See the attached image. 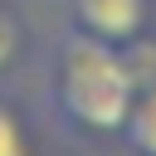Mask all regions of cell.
I'll list each match as a JSON object with an SVG mask.
<instances>
[{
    "instance_id": "6da1fadb",
    "label": "cell",
    "mask_w": 156,
    "mask_h": 156,
    "mask_svg": "<svg viewBox=\"0 0 156 156\" xmlns=\"http://www.w3.org/2000/svg\"><path fill=\"white\" fill-rule=\"evenodd\" d=\"M136 102V78L122 58V44L93 39L68 24V34L54 44L49 63V107L54 122L73 136H117L127 112Z\"/></svg>"
},
{
    "instance_id": "7a4b0ae2",
    "label": "cell",
    "mask_w": 156,
    "mask_h": 156,
    "mask_svg": "<svg viewBox=\"0 0 156 156\" xmlns=\"http://www.w3.org/2000/svg\"><path fill=\"white\" fill-rule=\"evenodd\" d=\"M73 29L107 39V44H132L146 34L151 20V0H68Z\"/></svg>"
},
{
    "instance_id": "3957f363",
    "label": "cell",
    "mask_w": 156,
    "mask_h": 156,
    "mask_svg": "<svg viewBox=\"0 0 156 156\" xmlns=\"http://www.w3.org/2000/svg\"><path fill=\"white\" fill-rule=\"evenodd\" d=\"M117 136H122L127 156H156V83H146L136 93V102H132Z\"/></svg>"
},
{
    "instance_id": "277c9868",
    "label": "cell",
    "mask_w": 156,
    "mask_h": 156,
    "mask_svg": "<svg viewBox=\"0 0 156 156\" xmlns=\"http://www.w3.org/2000/svg\"><path fill=\"white\" fill-rule=\"evenodd\" d=\"M0 156H29V141H24V122L20 112L0 98Z\"/></svg>"
},
{
    "instance_id": "5b68a950",
    "label": "cell",
    "mask_w": 156,
    "mask_h": 156,
    "mask_svg": "<svg viewBox=\"0 0 156 156\" xmlns=\"http://www.w3.org/2000/svg\"><path fill=\"white\" fill-rule=\"evenodd\" d=\"M20 39H24V29H20V20L10 15V10H0V73L20 58Z\"/></svg>"
}]
</instances>
